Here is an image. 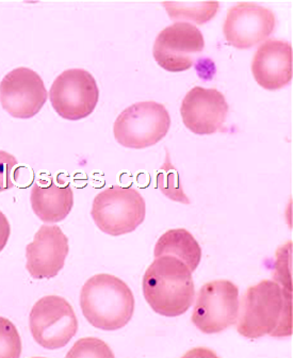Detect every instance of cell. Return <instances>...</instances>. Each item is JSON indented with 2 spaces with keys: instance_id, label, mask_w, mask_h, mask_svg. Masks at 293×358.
I'll list each match as a JSON object with an SVG mask.
<instances>
[{
  "instance_id": "cell-2",
  "label": "cell",
  "mask_w": 293,
  "mask_h": 358,
  "mask_svg": "<svg viewBox=\"0 0 293 358\" xmlns=\"http://www.w3.org/2000/svg\"><path fill=\"white\" fill-rule=\"evenodd\" d=\"M143 296L160 316L179 317L188 311L195 299L192 272L174 256H160L143 275Z\"/></svg>"
},
{
  "instance_id": "cell-23",
  "label": "cell",
  "mask_w": 293,
  "mask_h": 358,
  "mask_svg": "<svg viewBox=\"0 0 293 358\" xmlns=\"http://www.w3.org/2000/svg\"><path fill=\"white\" fill-rule=\"evenodd\" d=\"M11 235V227L7 217L0 211V252L5 249Z\"/></svg>"
},
{
  "instance_id": "cell-8",
  "label": "cell",
  "mask_w": 293,
  "mask_h": 358,
  "mask_svg": "<svg viewBox=\"0 0 293 358\" xmlns=\"http://www.w3.org/2000/svg\"><path fill=\"white\" fill-rule=\"evenodd\" d=\"M50 103L55 111L69 121H79L89 117L99 99V90L94 77L83 69H72L61 73L52 85Z\"/></svg>"
},
{
  "instance_id": "cell-7",
  "label": "cell",
  "mask_w": 293,
  "mask_h": 358,
  "mask_svg": "<svg viewBox=\"0 0 293 358\" xmlns=\"http://www.w3.org/2000/svg\"><path fill=\"white\" fill-rule=\"evenodd\" d=\"M238 311L239 288L231 280H213L199 289L191 320L201 333L210 335L235 325Z\"/></svg>"
},
{
  "instance_id": "cell-1",
  "label": "cell",
  "mask_w": 293,
  "mask_h": 358,
  "mask_svg": "<svg viewBox=\"0 0 293 358\" xmlns=\"http://www.w3.org/2000/svg\"><path fill=\"white\" fill-rule=\"evenodd\" d=\"M237 331L245 338L292 335V292L276 280H264L246 289L239 301Z\"/></svg>"
},
{
  "instance_id": "cell-20",
  "label": "cell",
  "mask_w": 293,
  "mask_h": 358,
  "mask_svg": "<svg viewBox=\"0 0 293 358\" xmlns=\"http://www.w3.org/2000/svg\"><path fill=\"white\" fill-rule=\"evenodd\" d=\"M66 357H115L107 343L94 337L81 338L73 345Z\"/></svg>"
},
{
  "instance_id": "cell-22",
  "label": "cell",
  "mask_w": 293,
  "mask_h": 358,
  "mask_svg": "<svg viewBox=\"0 0 293 358\" xmlns=\"http://www.w3.org/2000/svg\"><path fill=\"white\" fill-rule=\"evenodd\" d=\"M17 166V160L5 150H0V193L13 188L12 172Z\"/></svg>"
},
{
  "instance_id": "cell-19",
  "label": "cell",
  "mask_w": 293,
  "mask_h": 358,
  "mask_svg": "<svg viewBox=\"0 0 293 358\" xmlns=\"http://www.w3.org/2000/svg\"><path fill=\"white\" fill-rule=\"evenodd\" d=\"M22 339L15 325L9 319L0 317V358H20Z\"/></svg>"
},
{
  "instance_id": "cell-21",
  "label": "cell",
  "mask_w": 293,
  "mask_h": 358,
  "mask_svg": "<svg viewBox=\"0 0 293 358\" xmlns=\"http://www.w3.org/2000/svg\"><path fill=\"white\" fill-rule=\"evenodd\" d=\"M291 251H292V242H287L285 245L280 246L276 256V273L274 280L283 288L292 292V274H291Z\"/></svg>"
},
{
  "instance_id": "cell-10",
  "label": "cell",
  "mask_w": 293,
  "mask_h": 358,
  "mask_svg": "<svg viewBox=\"0 0 293 358\" xmlns=\"http://www.w3.org/2000/svg\"><path fill=\"white\" fill-rule=\"evenodd\" d=\"M48 95L40 75L28 67H17L0 83V103L15 119L28 120L38 115Z\"/></svg>"
},
{
  "instance_id": "cell-3",
  "label": "cell",
  "mask_w": 293,
  "mask_h": 358,
  "mask_svg": "<svg viewBox=\"0 0 293 358\" xmlns=\"http://www.w3.org/2000/svg\"><path fill=\"white\" fill-rule=\"evenodd\" d=\"M134 296L121 278L111 274L92 276L83 285L80 307L87 322L103 331H117L134 316Z\"/></svg>"
},
{
  "instance_id": "cell-5",
  "label": "cell",
  "mask_w": 293,
  "mask_h": 358,
  "mask_svg": "<svg viewBox=\"0 0 293 358\" xmlns=\"http://www.w3.org/2000/svg\"><path fill=\"white\" fill-rule=\"evenodd\" d=\"M170 127L171 117L164 105L141 101L120 113L113 125V134L124 148L142 150L162 141Z\"/></svg>"
},
{
  "instance_id": "cell-18",
  "label": "cell",
  "mask_w": 293,
  "mask_h": 358,
  "mask_svg": "<svg viewBox=\"0 0 293 358\" xmlns=\"http://www.w3.org/2000/svg\"><path fill=\"white\" fill-rule=\"evenodd\" d=\"M157 186L168 199L179 201L183 204H190V199L183 190L178 172L171 162L168 150H166V162L157 175Z\"/></svg>"
},
{
  "instance_id": "cell-12",
  "label": "cell",
  "mask_w": 293,
  "mask_h": 358,
  "mask_svg": "<svg viewBox=\"0 0 293 358\" xmlns=\"http://www.w3.org/2000/svg\"><path fill=\"white\" fill-rule=\"evenodd\" d=\"M229 106L217 89L195 87L183 99L180 115L185 126L193 134L207 136L223 130Z\"/></svg>"
},
{
  "instance_id": "cell-6",
  "label": "cell",
  "mask_w": 293,
  "mask_h": 358,
  "mask_svg": "<svg viewBox=\"0 0 293 358\" xmlns=\"http://www.w3.org/2000/svg\"><path fill=\"white\" fill-rule=\"evenodd\" d=\"M29 327L34 341L46 350H58L70 343L78 331L72 305L59 296L40 299L32 307Z\"/></svg>"
},
{
  "instance_id": "cell-4",
  "label": "cell",
  "mask_w": 293,
  "mask_h": 358,
  "mask_svg": "<svg viewBox=\"0 0 293 358\" xmlns=\"http://www.w3.org/2000/svg\"><path fill=\"white\" fill-rule=\"evenodd\" d=\"M146 204L139 191L130 187L111 186L93 201L91 215L97 227L110 236L132 233L145 220Z\"/></svg>"
},
{
  "instance_id": "cell-16",
  "label": "cell",
  "mask_w": 293,
  "mask_h": 358,
  "mask_svg": "<svg viewBox=\"0 0 293 358\" xmlns=\"http://www.w3.org/2000/svg\"><path fill=\"white\" fill-rule=\"evenodd\" d=\"M174 256L194 272L201 262V249L192 234L185 229H170L164 233L155 245L154 256Z\"/></svg>"
},
{
  "instance_id": "cell-13",
  "label": "cell",
  "mask_w": 293,
  "mask_h": 358,
  "mask_svg": "<svg viewBox=\"0 0 293 358\" xmlns=\"http://www.w3.org/2000/svg\"><path fill=\"white\" fill-rule=\"evenodd\" d=\"M70 252L69 238L58 225H42L26 248V268L34 280L52 278L64 266Z\"/></svg>"
},
{
  "instance_id": "cell-15",
  "label": "cell",
  "mask_w": 293,
  "mask_h": 358,
  "mask_svg": "<svg viewBox=\"0 0 293 358\" xmlns=\"http://www.w3.org/2000/svg\"><path fill=\"white\" fill-rule=\"evenodd\" d=\"M30 201L34 213L45 223H58L70 215L74 194L70 185H57L54 180L38 182L32 186Z\"/></svg>"
},
{
  "instance_id": "cell-9",
  "label": "cell",
  "mask_w": 293,
  "mask_h": 358,
  "mask_svg": "<svg viewBox=\"0 0 293 358\" xmlns=\"http://www.w3.org/2000/svg\"><path fill=\"white\" fill-rule=\"evenodd\" d=\"M204 48V36L196 26L191 22H176L157 36L152 56L168 72H185L190 70L195 57Z\"/></svg>"
},
{
  "instance_id": "cell-17",
  "label": "cell",
  "mask_w": 293,
  "mask_h": 358,
  "mask_svg": "<svg viewBox=\"0 0 293 358\" xmlns=\"http://www.w3.org/2000/svg\"><path fill=\"white\" fill-rule=\"evenodd\" d=\"M173 20H190L203 25L215 17L219 3H162Z\"/></svg>"
},
{
  "instance_id": "cell-11",
  "label": "cell",
  "mask_w": 293,
  "mask_h": 358,
  "mask_svg": "<svg viewBox=\"0 0 293 358\" xmlns=\"http://www.w3.org/2000/svg\"><path fill=\"white\" fill-rule=\"evenodd\" d=\"M273 11L254 3H239L227 11L223 34L229 45L248 50L264 42L276 28Z\"/></svg>"
},
{
  "instance_id": "cell-14",
  "label": "cell",
  "mask_w": 293,
  "mask_h": 358,
  "mask_svg": "<svg viewBox=\"0 0 293 358\" xmlns=\"http://www.w3.org/2000/svg\"><path fill=\"white\" fill-rule=\"evenodd\" d=\"M252 73L256 83L269 91L286 87L292 80V46L286 41L269 38L254 55Z\"/></svg>"
}]
</instances>
